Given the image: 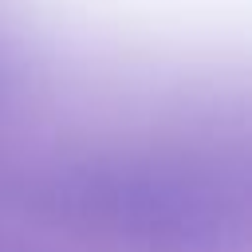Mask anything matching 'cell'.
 <instances>
[{"mask_svg": "<svg viewBox=\"0 0 252 252\" xmlns=\"http://www.w3.org/2000/svg\"><path fill=\"white\" fill-rule=\"evenodd\" d=\"M47 32L138 55L213 63L244 43L248 0H4Z\"/></svg>", "mask_w": 252, "mask_h": 252, "instance_id": "cell-1", "label": "cell"}]
</instances>
